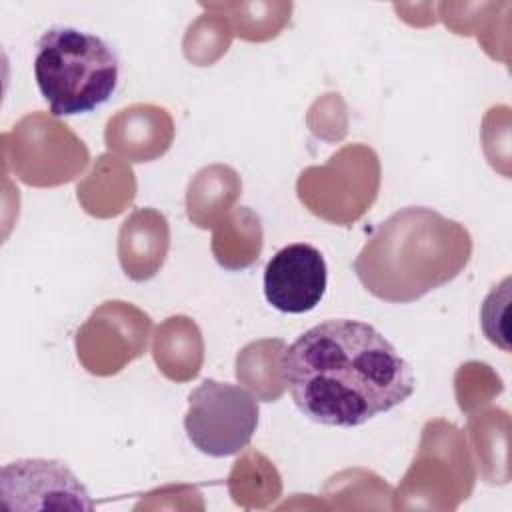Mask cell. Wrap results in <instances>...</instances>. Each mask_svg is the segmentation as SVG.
Listing matches in <instances>:
<instances>
[{"label": "cell", "instance_id": "52a82bcc", "mask_svg": "<svg viewBox=\"0 0 512 512\" xmlns=\"http://www.w3.org/2000/svg\"><path fill=\"white\" fill-rule=\"evenodd\" d=\"M172 132V120L164 108L136 104L110 118L106 146L134 162H148L168 150Z\"/></svg>", "mask_w": 512, "mask_h": 512}, {"label": "cell", "instance_id": "7a4b0ae2", "mask_svg": "<svg viewBox=\"0 0 512 512\" xmlns=\"http://www.w3.org/2000/svg\"><path fill=\"white\" fill-rule=\"evenodd\" d=\"M470 254L472 238L460 222L426 206H406L374 230L354 272L378 300L408 304L452 282Z\"/></svg>", "mask_w": 512, "mask_h": 512}, {"label": "cell", "instance_id": "3957f363", "mask_svg": "<svg viewBox=\"0 0 512 512\" xmlns=\"http://www.w3.org/2000/svg\"><path fill=\"white\" fill-rule=\"evenodd\" d=\"M120 62L96 34L52 26L36 42L34 80L54 116L88 114L118 86Z\"/></svg>", "mask_w": 512, "mask_h": 512}, {"label": "cell", "instance_id": "5b68a950", "mask_svg": "<svg viewBox=\"0 0 512 512\" xmlns=\"http://www.w3.org/2000/svg\"><path fill=\"white\" fill-rule=\"evenodd\" d=\"M0 504L4 510H94L86 486L58 460L22 458L0 472Z\"/></svg>", "mask_w": 512, "mask_h": 512}, {"label": "cell", "instance_id": "ba28073f", "mask_svg": "<svg viewBox=\"0 0 512 512\" xmlns=\"http://www.w3.org/2000/svg\"><path fill=\"white\" fill-rule=\"evenodd\" d=\"M170 244L166 218L154 208L136 210L128 216L118 234V258L128 278L144 282L164 264Z\"/></svg>", "mask_w": 512, "mask_h": 512}, {"label": "cell", "instance_id": "8992f818", "mask_svg": "<svg viewBox=\"0 0 512 512\" xmlns=\"http://www.w3.org/2000/svg\"><path fill=\"white\" fill-rule=\"evenodd\" d=\"M328 284V268L322 252L306 242L280 248L264 268V296L272 308L284 314L314 310Z\"/></svg>", "mask_w": 512, "mask_h": 512}, {"label": "cell", "instance_id": "6da1fadb", "mask_svg": "<svg viewBox=\"0 0 512 512\" xmlns=\"http://www.w3.org/2000/svg\"><path fill=\"white\" fill-rule=\"evenodd\" d=\"M280 378L312 422L354 428L416 388L412 366L372 324L334 318L300 334L280 354Z\"/></svg>", "mask_w": 512, "mask_h": 512}, {"label": "cell", "instance_id": "277c9868", "mask_svg": "<svg viewBox=\"0 0 512 512\" xmlns=\"http://www.w3.org/2000/svg\"><path fill=\"white\" fill-rule=\"evenodd\" d=\"M258 416V398L246 388L206 378L188 396L184 430L196 450L224 458L250 444Z\"/></svg>", "mask_w": 512, "mask_h": 512}]
</instances>
